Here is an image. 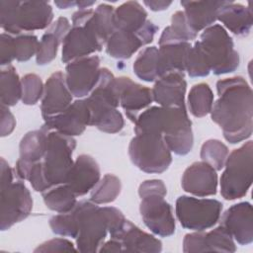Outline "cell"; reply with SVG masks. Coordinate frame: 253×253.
<instances>
[{
	"mask_svg": "<svg viewBox=\"0 0 253 253\" xmlns=\"http://www.w3.org/2000/svg\"><path fill=\"white\" fill-rule=\"evenodd\" d=\"M39 40L35 35H17L14 37V56L18 61H27L37 53Z\"/></svg>",
	"mask_w": 253,
	"mask_h": 253,
	"instance_id": "obj_42",
	"label": "cell"
},
{
	"mask_svg": "<svg viewBox=\"0 0 253 253\" xmlns=\"http://www.w3.org/2000/svg\"><path fill=\"white\" fill-rule=\"evenodd\" d=\"M65 81L71 94L77 98L89 95L97 85L101 68L100 58L97 55L85 56L66 65Z\"/></svg>",
	"mask_w": 253,
	"mask_h": 253,
	"instance_id": "obj_13",
	"label": "cell"
},
{
	"mask_svg": "<svg viewBox=\"0 0 253 253\" xmlns=\"http://www.w3.org/2000/svg\"><path fill=\"white\" fill-rule=\"evenodd\" d=\"M220 177V194L225 200L244 197L253 176V143L251 140L234 149L226 158Z\"/></svg>",
	"mask_w": 253,
	"mask_h": 253,
	"instance_id": "obj_6",
	"label": "cell"
},
{
	"mask_svg": "<svg viewBox=\"0 0 253 253\" xmlns=\"http://www.w3.org/2000/svg\"><path fill=\"white\" fill-rule=\"evenodd\" d=\"M218 99L212 105L211 120L220 126L224 138L234 144L250 137L253 130V95L240 76L218 80Z\"/></svg>",
	"mask_w": 253,
	"mask_h": 253,
	"instance_id": "obj_1",
	"label": "cell"
},
{
	"mask_svg": "<svg viewBox=\"0 0 253 253\" xmlns=\"http://www.w3.org/2000/svg\"><path fill=\"white\" fill-rule=\"evenodd\" d=\"M190 42H179L159 45L157 72L158 78L168 73H181L186 71V62L191 48Z\"/></svg>",
	"mask_w": 253,
	"mask_h": 253,
	"instance_id": "obj_28",
	"label": "cell"
},
{
	"mask_svg": "<svg viewBox=\"0 0 253 253\" xmlns=\"http://www.w3.org/2000/svg\"><path fill=\"white\" fill-rule=\"evenodd\" d=\"M116 86L121 107L126 111V117L134 123L140 111L152 103L151 90L125 76L116 78Z\"/></svg>",
	"mask_w": 253,
	"mask_h": 253,
	"instance_id": "obj_18",
	"label": "cell"
},
{
	"mask_svg": "<svg viewBox=\"0 0 253 253\" xmlns=\"http://www.w3.org/2000/svg\"><path fill=\"white\" fill-rule=\"evenodd\" d=\"M93 17V9H79L72 15V26L62 42V62L68 63L102 50L105 43L97 32Z\"/></svg>",
	"mask_w": 253,
	"mask_h": 253,
	"instance_id": "obj_5",
	"label": "cell"
},
{
	"mask_svg": "<svg viewBox=\"0 0 253 253\" xmlns=\"http://www.w3.org/2000/svg\"><path fill=\"white\" fill-rule=\"evenodd\" d=\"M0 173V228L7 230L31 213L33 200L23 182H13V170L4 158H1Z\"/></svg>",
	"mask_w": 253,
	"mask_h": 253,
	"instance_id": "obj_4",
	"label": "cell"
},
{
	"mask_svg": "<svg viewBox=\"0 0 253 253\" xmlns=\"http://www.w3.org/2000/svg\"><path fill=\"white\" fill-rule=\"evenodd\" d=\"M159 131L171 152L186 155L192 150L194 143L192 122L186 107H161Z\"/></svg>",
	"mask_w": 253,
	"mask_h": 253,
	"instance_id": "obj_10",
	"label": "cell"
},
{
	"mask_svg": "<svg viewBox=\"0 0 253 253\" xmlns=\"http://www.w3.org/2000/svg\"><path fill=\"white\" fill-rule=\"evenodd\" d=\"M14 37L8 33H2L0 37V63L2 67L11 65V62L15 59L14 47H13Z\"/></svg>",
	"mask_w": 253,
	"mask_h": 253,
	"instance_id": "obj_44",
	"label": "cell"
},
{
	"mask_svg": "<svg viewBox=\"0 0 253 253\" xmlns=\"http://www.w3.org/2000/svg\"><path fill=\"white\" fill-rule=\"evenodd\" d=\"M188 105L192 115L202 118L211 113L213 105V94L207 83L194 85L188 95Z\"/></svg>",
	"mask_w": 253,
	"mask_h": 253,
	"instance_id": "obj_34",
	"label": "cell"
},
{
	"mask_svg": "<svg viewBox=\"0 0 253 253\" xmlns=\"http://www.w3.org/2000/svg\"><path fill=\"white\" fill-rule=\"evenodd\" d=\"M131 162L146 173H162L172 162V154L162 134L156 132H139L128 145Z\"/></svg>",
	"mask_w": 253,
	"mask_h": 253,
	"instance_id": "obj_7",
	"label": "cell"
},
{
	"mask_svg": "<svg viewBox=\"0 0 253 253\" xmlns=\"http://www.w3.org/2000/svg\"><path fill=\"white\" fill-rule=\"evenodd\" d=\"M158 48L148 46L142 49L133 62V71L135 75L146 82H153L158 79L157 72Z\"/></svg>",
	"mask_w": 253,
	"mask_h": 253,
	"instance_id": "obj_35",
	"label": "cell"
},
{
	"mask_svg": "<svg viewBox=\"0 0 253 253\" xmlns=\"http://www.w3.org/2000/svg\"><path fill=\"white\" fill-rule=\"evenodd\" d=\"M0 98L1 104L7 107L15 106L22 99V82L13 65L1 69Z\"/></svg>",
	"mask_w": 253,
	"mask_h": 253,
	"instance_id": "obj_32",
	"label": "cell"
},
{
	"mask_svg": "<svg viewBox=\"0 0 253 253\" xmlns=\"http://www.w3.org/2000/svg\"><path fill=\"white\" fill-rule=\"evenodd\" d=\"M236 246L232 236L219 225L209 232L196 231L186 234L183 240V251L192 252H235Z\"/></svg>",
	"mask_w": 253,
	"mask_h": 253,
	"instance_id": "obj_16",
	"label": "cell"
},
{
	"mask_svg": "<svg viewBox=\"0 0 253 253\" xmlns=\"http://www.w3.org/2000/svg\"><path fill=\"white\" fill-rule=\"evenodd\" d=\"M199 42L213 74L230 73L239 66V54L234 49L231 37L222 26L215 24L205 29Z\"/></svg>",
	"mask_w": 253,
	"mask_h": 253,
	"instance_id": "obj_9",
	"label": "cell"
},
{
	"mask_svg": "<svg viewBox=\"0 0 253 253\" xmlns=\"http://www.w3.org/2000/svg\"><path fill=\"white\" fill-rule=\"evenodd\" d=\"M112 239L119 241L122 252L157 253L162 250V243L153 235L141 230L129 220L125 221L112 233Z\"/></svg>",
	"mask_w": 253,
	"mask_h": 253,
	"instance_id": "obj_21",
	"label": "cell"
},
{
	"mask_svg": "<svg viewBox=\"0 0 253 253\" xmlns=\"http://www.w3.org/2000/svg\"><path fill=\"white\" fill-rule=\"evenodd\" d=\"M216 20L220 21L234 35L245 36L252 27V11L249 6L223 1L218 9Z\"/></svg>",
	"mask_w": 253,
	"mask_h": 253,
	"instance_id": "obj_27",
	"label": "cell"
},
{
	"mask_svg": "<svg viewBox=\"0 0 253 253\" xmlns=\"http://www.w3.org/2000/svg\"><path fill=\"white\" fill-rule=\"evenodd\" d=\"M100 167L96 160L88 154H81L74 161L65 184L76 196H83L92 191L100 181Z\"/></svg>",
	"mask_w": 253,
	"mask_h": 253,
	"instance_id": "obj_23",
	"label": "cell"
},
{
	"mask_svg": "<svg viewBox=\"0 0 253 253\" xmlns=\"http://www.w3.org/2000/svg\"><path fill=\"white\" fill-rule=\"evenodd\" d=\"M76 146L73 136L49 130L45 151L42 160L44 177L49 187L65 184L74 161L72 153Z\"/></svg>",
	"mask_w": 253,
	"mask_h": 253,
	"instance_id": "obj_8",
	"label": "cell"
},
{
	"mask_svg": "<svg viewBox=\"0 0 253 253\" xmlns=\"http://www.w3.org/2000/svg\"><path fill=\"white\" fill-rule=\"evenodd\" d=\"M1 136H7L9 135L16 126V121L9 110V108L5 105L1 104Z\"/></svg>",
	"mask_w": 253,
	"mask_h": 253,
	"instance_id": "obj_46",
	"label": "cell"
},
{
	"mask_svg": "<svg viewBox=\"0 0 253 253\" xmlns=\"http://www.w3.org/2000/svg\"><path fill=\"white\" fill-rule=\"evenodd\" d=\"M48 129L42 126L40 129L26 133L20 142V158L27 163H37L42 160Z\"/></svg>",
	"mask_w": 253,
	"mask_h": 253,
	"instance_id": "obj_30",
	"label": "cell"
},
{
	"mask_svg": "<svg viewBox=\"0 0 253 253\" xmlns=\"http://www.w3.org/2000/svg\"><path fill=\"white\" fill-rule=\"evenodd\" d=\"M52 7L46 1H18L16 8V36L22 32L42 30L51 25Z\"/></svg>",
	"mask_w": 253,
	"mask_h": 253,
	"instance_id": "obj_17",
	"label": "cell"
},
{
	"mask_svg": "<svg viewBox=\"0 0 253 253\" xmlns=\"http://www.w3.org/2000/svg\"><path fill=\"white\" fill-rule=\"evenodd\" d=\"M72 102V94L61 71L52 73L46 80L42 97L41 111L43 120L65 111Z\"/></svg>",
	"mask_w": 253,
	"mask_h": 253,
	"instance_id": "obj_19",
	"label": "cell"
},
{
	"mask_svg": "<svg viewBox=\"0 0 253 253\" xmlns=\"http://www.w3.org/2000/svg\"><path fill=\"white\" fill-rule=\"evenodd\" d=\"M22 102L25 105H35L42 99L44 85L40 76L34 73L26 74L22 79Z\"/></svg>",
	"mask_w": 253,
	"mask_h": 253,
	"instance_id": "obj_41",
	"label": "cell"
},
{
	"mask_svg": "<svg viewBox=\"0 0 253 253\" xmlns=\"http://www.w3.org/2000/svg\"><path fill=\"white\" fill-rule=\"evenodd\" d=\"M222 225L240 245H248L253 241V211L248 202L231 206L221 216Z\"/></svg>",
	"mask_w": 253,
	"mask_h": 253,
	"instance_id": "obj_20",
	"label": "cell"
},
{
	"mask_svg": "<svg viewBox=\"0 0 253 253\" xmlns=\"http://www.w3.org/2000/svg\"><path fill=\"white\" fill-rule=\"evenodd\" d=\"M186 71L191 77H205L211 72V66L200 42L191 46L186 62Z\"/></svg>",
	"mask_w": 253,
	"mask_h": 253,
	"instance_id": "obj_39",
	"label": "cell"
},
{
	"mask_svg": "<svg viewBox=\"0 0 253 253\" xmlns=\"http://www.w3.org/2000/svg\"><path fill=\"white\" fill-rule=\"evenodd\" d=\"M115 30L139 32L147 23V13L136 1H127L115 9Z\"/></svg>",
	"mask_w": 253,
	"mask_h": 253,
	"instance_id": "obj_29",
	"label": "cell"
},
{
	"mask_svg": "<svg viewBox=\"0 0 253 253\" xmlns=\"http://www.w3.org/2000/svg\"><path fill=\"white\" fill-rule=\"evenodd\" d=\"M73 243L65 238H54L39 245L35 252H70L76 251Z\"/></svg>",
	"mask_w": 253,
	"mask_h": 253,
	"instance_id": "obj_43",
	"label": "cell"
},
{
	"mask_svg": "<svg viewBox=\"0 0 253 253\" xmlns=\"http://www.w3.org/2000/svg\"><path fill=\"white\" fill-rule=\"evenodd\" d=\"M121 190V180L113 174H106L92 189L90 201L96 205L112 203L118 198Z\"/></svg>",
	"mask_w": 253,
	"mask_h": 253,
	"instance_id": "obj_36",
	"label": "cell"
},
{
	"mask_svg": "<svg viewBox=\"0 0 253 253\" xmlns=\"http://www.w3.org/2000/svg\"><path fill=\"white\" fill-rule=\"evenodd\" d=\"M115 9L113 6L103 3L94 10V24L97 32L106 44L107 41L115 31Z\"/></svg>",
	"mask_w": 253,
	"mask_h": 253,
	"instance_id": "obj_38",
	"label": "cell"
},
{
	"mask_svg": "<svg viewBox=\"0 0 253 253\" xmlns=\"http://www.w3.org/2000/svg\"><path fill=\"white\" fill-rule=\"evenodd\" d=\"M70 28V23L65 17L57 18L56 21L47 28L39 42L36 53V61L39 65L48 64L55 58L58 46L63 42Z\"/></svg>",
	"mask_w": 253,
	"mask_h": 253,
	"instance_id": "obj_25",
	"label": "cell"
},
{
	"mask_svg": "<svg viewBox=\"0 0 253 253\" xmlns=\"http://www.w3.org/2000/svg\"><path fill=\"white\" fill-rule=\"evenodd\" d=\"M165 196L152 194L141 198L139 211L144 224L156 235L171 236L175 232V218L172 207Z\"/></svg>",
	"mask_w": 253,
	"mask_h": 253,
	"instance_id": "obj_12",
	"label": "cell"
},
{
	"mask_svg": "<svg viewBox=\"0 0 253 253\" xmlns=\"http://www.w3.org/2000/svg\"><path fill=\"white\" fill-rule=\"evenodd\" d=\"M186 88L184 74L168 73L155 81L151 89L153 101L161 107H185Z\"/></svg>",
	"mask_w": 253,
	"mask_h": 253,
	"instance_id": "obj_24",
	"label": "cell"
},
{
	"mask_svg": "<svg viewBox=\"0 0 253 253\" xmlns=\"http://www.w3.org/2000/svg\"><path fill=\"white\" fill-rule=\"evenodd\" d=\"M196 37L197 34L190 28L184 12L177 11L172 15L171 25L163 30L159 38V45L190 42Z\"/></svg>",
	"mask_w": 253,
	"mask_h": 253,
	"instance_id": "obj_31",
	"label": "cell"
},
{
	"mask_svg": "<svg viewBox=\"0 0 253 253\" xmlns=\"http://www.w3.org/2000/svg\"><path fill=\"white\" fill-rule=\"evenodd\" d=\"M222 204L217 200L181 196L176 201L175 211L184 228L204 231L212 227L221 214Z\"/></svg>",
	"mask_w": 253,
	"mask_h": 253,
	"instance_id": "obj_11",
	"label": "cell"
},
{
	"mask_svg": "<svg viewBox=\"0 0 253 253\" xmlns=\"http://www.w3.org/2000/svg\"><path fill=\"white\" fill-rule=\"evenodd\" d=\"M49 225L53 233L61 236L76 238L78 233V216L74 207L67 212H62L49 219Z\"/></svg>",
	"mask_w": 253,
	"mask_h": 253,
	"instance_id": "obj_40",
	"label": "cell"
},
{
	"mask_svg": "<svg viewBox=\"0 0 253 253\" xmlns=\"http://www.w3.org/2000/svg\"><path fill=\"white\" fill-rule=\"evenodd\" d=\"M223 1H182L184 14L190 28L198 34L216 21L218 9Z\"/></svg>",
	"mask_w": 253,
	"mask_h": 253,
	"instance_id": "obj_26",
	"label": "cell"
},
{
	"mask_svg": "<svg viewBox=\"0 0 253 253\" xmlns=\"http://www.w3.org/2000/svg\"><path fill=\"white\" fill-rule=\"evenodd\" d=\"M95 4V1H77L76 6L79 9H87Z\"/></svg>",
	"mask_w": 253,
	"mask_h": 253,
	"instance_id": "obj_49",
	"label": "cell"
},
{
	"mask_svg": "<svg viewBox=\"0 0 253 253\" xmlns=\"http://www.w3.org/2000/svg\"><path fill=\"white\" fill-rule=\"evenodd\" d=\"M42 197L45 206L49 210L59 213L71 211L77 203V196L66 184H60L49 188L42 193Z\"/></svg>",
	"mask_w": 253,
	"mask_h": 253,
	"instance_id": "obj_33",
	"label": "cell"
},
{
	"mask_svg": "<svg viewBox=\"0 0 253 253\" xmlns=\"http://www.w3.org/2000/svg\"><path fill=\"white\" fill-rule=\"evenodd\" d=\"M228 156L227 146L218 139L205 141L201 148V158L216 171L221 170Z\"/></svg>",
	"mask_w": 253,
	"mask_h": 253,
	"instance_id": "obj_37",
	"label": "cell"
},
{
	"mask_svg": "<svg viewBox=\"0 0 253 253\" xmlns=\"http://www.w3.org/2000/svg\"><path fill=\"white\" fill-rule=\"evenodd\" d=\"M85 100L90 111V126L107 133L122 130L125 121L118 110L120 102L116 77L108 68H101L99 81Z\"/></svg>",
	"mask_w": 253,
	"mask_h": 253,
	"instance_id": "obj_3",
	"label": "cell"
},
{
	"mask_svg": "<svg viewBox=\"0 0 253 253\" xmlns=\"http://www.w3.org/2000/svg\"><path fill=\"white\" fill-rule=\"evenodd\" d=\"M152 194H159L162 196H166L167 190L166 186L161 180H146L139 185L138 188V195L141 198L152 195Z\"/></svg>",
	"mask_w": 253,
	"mask_h": 253,
	"instance_id": "obj_45",
	"label": "cell"
},
{
	"mask_svg": "<svg viewBox=\"0 0 253 253\" xmlns=\"http://www.w3.org/2000/svg\"><path fill=\"white\" fill-rule=\"evenodd\" d=\"M144 4L152 11H163L167 9L172 2L170 1H144Z\"/></svg>",
	"mask_w": 253,
	"mask_h": 253,
	"instance_id": "obj_47",
	"label": "cell"
},
{
	"mask_svg": "<svg viewBox=\"0 0 253 253\" xmlns=\"http://www.w3.org/2000/svg\"><path fill=\"white\" fill-rule=\"evenodd\" d=\"M181 185L185 192L198 197L215 195L216 170L204 161L194 162L184 171Z\"/></svg>",
	"mask_w": 253,
	"mask_h": 253,
	"instance_id": "obj_22",
	"label": "cell"
},
{
	"mask_svg": "<svg viewBox=\"0 0 253 253\" xmlns=\"http://www.w3.org/2000/svg\"><path fill=\"white\" fill-rule=\"evenodd\" d=\"M157 31L158 27L149 20L136 33L116 29L106 42V51L114 58H129L141 46L150 43Z\"/></svg>",
	"mask_w": 253,
	"mask_h": 253,
	"instance_id": "obj_14",
	"label": "cell"
},
{
	"mask_svg": "<svg viewBox=\"0 0 253 253\" xmlns=\"http://www.w3.org/2000/svg\"><path fill=\"white\" fill-rule=\"evenodd\" d=\"M75 1H55L54 4L59 8V9H67V8H71L73 6H76Z\"/></svg>",
	"mask_w": 253,
	"mask_h": 253,
	"instance_id": "obj_48",
	"label": "cell"
},
{
	"mask_svg": "<svg viewBox=\"0 0 253 253\" xmlns=\"http://www.w3.org/2000/svg\"><path fill=\"white\" fill-rule=\"evenodd\" d=\"M90 125V111L85 99H79L60 114L44 120V126L48 130H55L62 134L80 135Z\"/></svg>",
	"mask_w": 253,
	"mask_h": 253,
	"instance_id": "obj_15",
	"label": "cell"
},
{
	"mask_svg": "<svg viewBox=\"0 0 253 253\" xmlns=\"http://www.w3.org/2000/svg\"><path fill=\"white\" fill-rule=\"evenodd\" d=\"M75 208L78 216V233L75 239L80 252L99 251L107 233L115 231L126 219L118 209L101 208L91 201H77Z\"/></svg>",
	"mask_w": 253,
	"mask_h": 253,
	"instance_id": "obj_2",
	"label": "cell"
}]
</instances>
